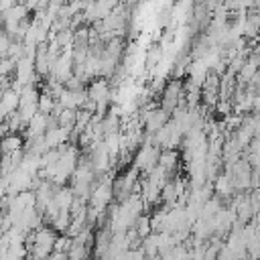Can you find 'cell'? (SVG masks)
I'll list each match as a JSON object with an SVG mask.
<instances>
[{
    "mask_svg": "<svg viewBox=\"0 0 260 260\" xmlns=\"http://www.w3.org/2000/svg\"><path fill=\"white\" fill-rule=\"evenodd\" d=\"M85 91H87V98H89V100H93L95 104H108L110 93H112L110 83H108V79H104V77L95 79V81H93Z\"/></svg>",
    "mask_w": 260,
    "mask_h": 260,
    "instance_id": "1",
    "label": "cell"
},
{
    "mask_svg": "<svg viewBox=\"0 0 260 260\" xmlns=\"http://www.w3.org/2000/svg\"><path fill=\"white\" fill-rule=\"evenodd\" d=\"M177 162H179V154L175 152V148H165V150H160V152H158L156 165H158V167H162V169L167 171V175H171V173L175 171Z\"/></svg>",
    "mask_w": 260,
    "mask_h": 260,
    "instance_id": "2",
    "label": "cell"
},
{
    "mask_svg": "<svg viewBox=\"0 0 260 260\" xmlns=\"http://www.w3.org/2000/svg\"><path fill=\"white\" fill-rule=\"evenodd\" d=\"M22 148V138L16 134H6L0 138V152H14Z\"/></svg>",
    "mask_w": 260,
    "mask_h": 260,
    "instance_id": "3",
    "label": "cell"
},
{
    "mask_svg": "<svg viewBox=\"0 0 260 260\" xmlns=\"http://www.w3.org/2000/svg\"><path fill=\"white\" fill-rule=\"evenodd\" d=\"M53 106H55V98H53L51 93H47V91L39 93V98H37V110H39V112H43V114H51Z\"/></svg>",
    "mask_w": 260,
    "mask_h": 260,
    "instance_id": "4",
    "label": "cell"
}]
</instances>
